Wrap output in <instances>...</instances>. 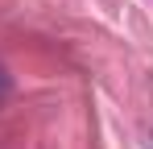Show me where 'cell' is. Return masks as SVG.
Here are the masks:
<instances>
[{
  "instance_id": "6da1fadb",
  "label": "cell",
  "mask_w": 153,
  "mask_h": 149,
  "mask_svg": "<svg viewBox=\"0 0 153 149\" xmlns=\"http://www.w3.org/2000/svg\"><path fill=\"white\" fill-rule=\"evenodd\" d=\"M8 99V74H0V104Z\"/></svg>"
}]
</instances>
